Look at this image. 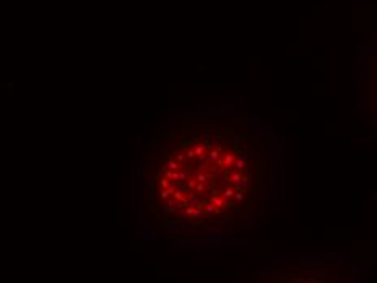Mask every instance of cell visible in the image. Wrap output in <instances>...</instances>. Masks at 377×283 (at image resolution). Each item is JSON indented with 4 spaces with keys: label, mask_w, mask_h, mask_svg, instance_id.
<instances>
[{
    "label": "cell",
    "mask_w": 377,
    "mask_h": 283,
    "mask_svg": "<svg viewBox=\"0 0 377 283\" xmlns=\"http://www.w3.org/2000/svg\"><path fill=\"white\" fill-rule=\"evenodd\" d=\"M265 143L239 119L185 117L142 150L146 207L182 233H208L239 217L265 174Z\"/></svg>",
    "instance_id": "obj_1"
}]
</instances>
